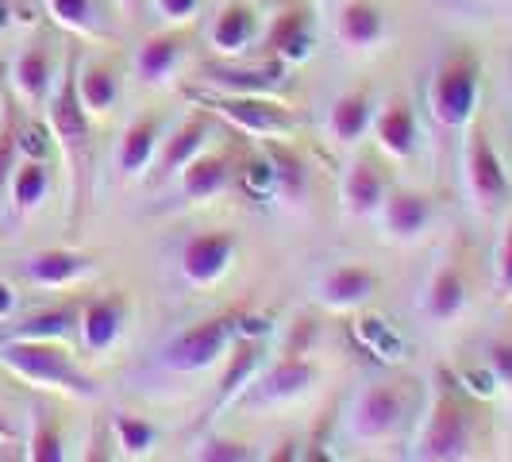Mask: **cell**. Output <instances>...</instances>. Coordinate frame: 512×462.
<instances>
[{"instance_id": "obj_18", "label": "cell", "mask_w": 512, "mask_h": 462, "mask_svg": "<svg viewBox=\"0 0 512 462\" xmlns=\"http://www.w3.org/2000/svg\"><path fill=\"white\" fill-rule=\"evenodd\" d=\"M255 35H258V12L251 4H243V0H228V4L216 12L212 27H208L212 47H216V54H224V58L243 54L255 43Z\"/></svg>"}, {"instance_id": "obj_38", "label": "cell", "mask_w": 512, "mask_h": 462, "mask_svg": "<svg viewBox=\"0 0 512 462\" xmlns=\"http://www.w3.org/2000/svg\"><path fill=\"white\" fill-rule=\"evenodd\" d=\"M197 459L201 462H247L251 451H247L243 443H235V439H208V443H201Z\"/></svg>"}, {"instance_id": "obj_46", "label": "cell", "mask_w": 512, "mask_h": 462, "mask_svg": "<svg viewBox=\"0 0 512 462\" xmlns=\"http://www.w3.org/2000/svg\"><path fill=\"white\" fill-rule=\"evenodd\" d=\"M120 4H124V8H135V4H139V0H120Z\"/></svg>"}, {"instance_id": "obj_44", "label": "cell", "mask_w": 512, "mask_h": 462, "mask_svg": "<svg viewBox=\"0 0 512 462\" xmlns=\"http://www.w3.org/2000/svg\"><path fill=\"white\" fill-rule=\"evenodd\" d=\"M462 378L470 382V393H478V397H489V393H493V385H497V378L489 374V366L482 370V374H478V370H466Z\"/></svg>"}, {"instance_id": "obj_9", "label": "cell", "mask_w": 512, "mask_h": 462, "mask_svg": "<svg viewBox=\"0 0 512 462\" xmlns=\"http://www.w3.org/2000/svg\"><path fill=\"white\" fill-rule=\"evenodd\" d=\"M235 255H239V235L235 231H201L181 247V274L189 285H212L228 274Z\"/></svg>"}, {"instance_id": "obj_25", "label": "cell", "mask_w": 512, "mask_h": 462, "mask_svg": "<svg viewBox=\"0 0 512 462\" xmlns=\"http://www.w3.org/2000/svg\"><path fill=\"white\" fill-rule=\"evenodd\" d=\"M385 193H389L385 174L370 158H359V162L347 170V178H343V205H347V212H355V216L382 212Z\"/></svg>"}, {"instance_id": "obj_8", "label": "cell", "mask_w": 512, "mask_h": 462, "mask_svg": "<svg viewBox=\"0 0 512 462\" xmlns=\"http://www.w3.org/2000/svg\"><path fill=\"white\" fill-rule=\"evenodd\" d=\"M405 416H409V393L401 385H366L351 409V436L362 443H382L405 424Z\"/></svg>"}, {"instance_id": "obj_30", "label": "cell", "mask_w": 512, "mask_h": 462, "mask_svg": "<svg viewBox=\"0 0 512 462\" xmlns=\"http://www.w3.org/2000/svg\"><path fill=\"white\" fill-rule=\"evenodd\" d=\"M47 189H51V170H47V162L43 158H27L16 166V174H12V201L16 208H39L47 201Z\"/></svg>"}, {"instance_id": "obj_33", "label": "cell", "mask_w": 512, "mask_h": 462, "mask_svg": "<svg viewBox=\"0 0 512 462\" xmlns=\"http://www.w3.org/2000/svg\"><path fill=\"white\" fill-rule=\"evenodd\" d=\"M355 335H359L362 347L374 351L378 359H397L401 355V335L393 332L385 320H378V316H362L359 324H355Z\"/></svg>"}, {"instance_id": "obj_5", "label": "cell", "mask_w": 512, "mask_h": 462, "mask_svg": "<svg viewBox=\"0 0 512 462\" xmlns=\"http://www.w3.org/2000/svg\"><path fill=\"white\" fill-rule=\"evenodd\" d=\"M212 116H220L228 128L243 131L251 139H289L301 128V116L274 97H228V93H205L201 97Z\"/></svg>"}, {"instance_id": "obj_24", "label": "cell", "mask_w": 512, "mask_h": 462, "mask_svg": "<svg viewBox=\"0 0 512 462\" xmlns=\"http://www.w3.org/2000/svg\"><path fill=\"white\" fill-rule=\"evenodd\" d=\"M385 39V12L374 0H347L339 12V43L351 51H370Z\"/></svg>"}, {"instance_id": "obj_41", "label": "cell", "mask_w": 512, "mask_h": 462, "mask_svg": "<svg viewBox=\"0 0 512 462\" xmlns=\"http://www.w3.org/2000/svg\"><path fill=\"white\" fill-rule=\"evenodd\" d=\"M497 293L512 297V224L501 235V247H497Z\"/></svg>"}, {"instance_id": "obj_17", "label": "cell", "mask_w": 512, "mask_h": 462, "mask_svg": "<svg viewBox=\"0 0 512 462\" xmlns=\"http://www.w3.org/2000/svg\"><path fill=\"white\" fill-rule=\"evenodd\" d=\"M262 351H266L262 335H235L231 355H228V370H224L220 389H216V405H220V409L231 405L235 397H243V393L251 389V382L262 374Z\"/></svg>"}, {"instance_id": "obj_6", "label": "cell", "mask_w": 512, "mask_h": 462, "mask_svg": "<svg viewBox=\"0 0 512 462\" xmlns=\"http://www.w3.org/2000/svg\"><path fill=\"white\" fill-rule=\"evenodd\" d=\"M235 335H239V316L235 312L201 320V324L178 332L162 347V362L170 370H178V374H197V370H205V366H212L216 359L228 355Z\"/></svg>"}, {"instance_id": "obj_3", "label": "cell", "mask_w": 512, "mask_h": 462, "mask_svg": "<svg viewBox=\"0 0 512 462\" xmlns=\"http://www.w3.org/2000/svg\"><path fill=\"white\" fill-rule=\"evenodd\" d=\"M478 89H482V66L470 51H455L439 62L428 89V108L439 128L459 131L474 124L478 112Z\"/></svg>"}, {"instance_id": "obj_43", "label": "cell", "mask_w": 512, "mask_h": 462, "mask_svg": "<svg viewBox=\"0 0 512 462\" xmlns=\"http://www.w3.org/2000/svg\"><path fill=\"white\" fill-rule=\"evenodd\" d=\"M20 151H24L27 158H43V162H47V154H51L47 131H43V128H27L24 135H20Z\"/></svg>"}, {"instance_id": "obj_20", "label": "cell", "mask_w": 512, "mask_h": 462, "mask_svg": "<svg viewBox=\"0 0 512 462\" xmlns=\"http://www.w3.org/2000/svg\"><path fill=\"white\" fill-rule=\"evenodd\" d=\"M162 143V131H158V116H135L124 135H120V147H116V166L124 178H139L154 166V154Z\"/></svg>"}, {"instance_id": "obj_11", "label": "cell", "mask_w": 512, "mask_h": 462, "mask_svg": "<svg viewBox=\"0 0 512 462\" xmlns=\"http://www.w3.org/2000/svg\"><path fill=\"white\" fill-rule=\"evenodd\" d=\"M370 131H374L378 151L385 158H393V162H405L420 147V124H416V112H412V104L405 97H393L389 104H382V112L374 116Z\"/></svg>"}, {"instance_id": "obj_22", "label": "cell", "mask_w": 512, "mask_h": 462, "mask_svg": "<svg viewBox=\"0 0 512 462\" xmlns=\"http://www.w3.org/2000/svg\"><path fill=\"white\" fill-rule=\"evenodd\" d=\"M382 220L389 235L416 239L420 231L432 224V201L424 193H412V189H389L382 201Z\"/></svg>"}, {"instance_id": "obj_7", "label": "cell", "mask_w": 512, "mask_h": 462, "mask_svg": "<svg viewBox=\"0 0 512 462\" xmlns=\"http://www.w3.org/2000/svg\"><path fill=\"white\" fill-rule=\"evenodd\" d=\"M462 174H466V189L478 208H497L509 197V170L501 162V154L489 139L486 124H474L466 135V151H462Z\"/></svg>"}, {"instance_id": "obj_29", "label": "cell", "mask_w": 512, "mask_h": 462, "mask_svg": "<svg viewBox=\"0 0 512 462\" xmlns=\"http://www.w3.org/2000/svg\"><path fill=\"white\" fill-rule=\"evenodd\" d=\"M16 89L27 104H43L51 97L54 89V66H51V54L43 47H31L16 58Z\"/></svg>"}, {"instance_id": "obj_31", "label": "cell", "mask_w": 512, "mask_h": 462, "mask_svg": "<svg viewBox=\"0 0 512 462\" xmlns=\"http://www.w3.org/2000/svg\"><path fill=\"white\" fill-rule=\"evenodd\" d=\"M112 428H116V443H120V451H124L128 459H143V455H151V451H154L158 428H154L147 416H135V412H116Z\"/></svg>"}, {"instance_id": "obj_45", "label": "cell", "mask_w": 512, "mask_h": 462, "mask_svg": "<svg viewBox=\"0 0 512 462\" xmlns=\"http://www.w3.org/2000/svg\"><path fill=\"white\" fill-rule=\"evenodd\" d=\"M12 308H16V293H12V285L8 282H0V320H8Z\"/></svg>"}, {"instance_id": "obj_19", "label": "cell", "mask_w": 512, "mask_h": 462, "mask_svg": "<svg viewBox=\"0 0 512 462\" xmlns=\"http://www.w3.org/2000/svg\"><path fill=\"white\" fill-rule=\"evenodd\" d=\"M24 274L35 285L62 289V285H74L81 278H89L93 274V258L81 255V251H70V247H51V251H39V255L27 258Z\"/></svg>"}, {"instance_id": "obj_27", "label": "cell", "mask_w": 512, "mask_h": 462, "mask_svg": "<svg viewBox=\"0 0 512 462\" xmlns=\"http://www.w3.org/2000/svg\"><path fill=\"white\" fill-rule=\"evenodd\" d=\"M466 305V278L455 262H443L424 289V312L432 320H455Z\"/></svg>"}, {"instance_id": "obj_16", "label": "cell", "mask_w": 512, "mask_h": 462, "mask_svg": "<svg viewBox=\"0 0 512 462\" xmlns=\"http://www.w3.org/2000/svg\"><path fill=\"white\" fill-rule=\"evenodd\" d=\"M235 178V158L224 151H201L178 174V189L185 201H212Z\"/></svg>"}, {"instance_id": "obj_37", "label": "cell", "mask_w": 512, "mask_h": 462, "mask_svg": "<svg viewBox=\"0 0 512 462\" xmlns=\"http://www.w3.org/2000/svg\"><path fill=\"white\" fill-rule=\"evenodd\" d=\"M31 459L35 462H62L66 459V451H62V432H58V424L47 420V416L35 424V436H31Z\"/></svg>"}, {"instance_id": "obj_35", "label": "cell", "mask_w": 512, "mask_h": 462, "mask_svg": "<svg viewBox=\"0 0 512 462\" xmlns=\"http://www.w3.org/2000/svg\"><path fill=\"white\" fill-rule=\"evenodd\" d=\"M270 162H274V170H278V189H282L285 197H305V189H308L305 162H301L297 154H289L285 147H274V151H270Z\"/></svg>"}, {"instance_id": "obj_42", "label": "cell", "mask_w": 512, "mask_h": 462, "mask_svg": "<svg viewBox=\"0 0 512 462\" xmlns=\"http://www.w3.org/2000/svg\"><path fill=\"white\" fill-rule=\"evenodd\" d=\"M154 8H158V16H166L170 24H185V20L197 16L201 0H154Z\"/></svg>"}, {"instance_id": "obj_23", "label": "cell", "mask_w": 512, "mask_h": 462, "mask_svg": "<svg viewBox=\"0 0 512 462\" xmlns=\"http://www.w3.org/2000/svg\"><path fill=\"white\" fill-rule=\"evenodd\" d=\"M374 124V101H370V89H351L332 104L328 112V135H332L339 147H355L362 135Z\"/></svg>"}, {"instance_id": "obj_14", "label": "cell", "mask_w": 512, "mask_h": 462, "mask_svg": "<svg viewBox=\"0 0 512 462\" xmlns=\"http://www.w3.org/2000/svg\"><path fill=\"white\" fill-rule=\"evenodd\" d=\"M312 385H316V366H312L305 355H285V359L274 362L266 374H258L251 397L262 401V405H278V401H297V397H305Z\"/></svg>"}, {"instance_id": "obj_40", "label": "cell", "mask_w": 512, "mask_h": 462, "mask_svg": "<svg viewBox=\"0 0 512 462\" xmlns=\"http://www.w3.org/2000/svg\"><path fill=\"white\" fill-rule=\"evenodd\" d=\"M16 154H20V131L4 124V131H0V193L8 189V181L16 174Z\"/></svg>"}, {"instance_id": "obj_13", "label": "cell", "mask_w": 512, "mask_h": 462, "mask_svg": "<svg viewBox=\"0 0 512 462\" xmlns=\"http://www.w3.org/2000/svg\"><path fill=\"white\" fill-rule=\"evenodd\" d=\"M124 324H128V301L120 293H104V297H93L89 305L77 312V328H81V343L85 351H108L120 335H124Z\"/></svg>"}, {"instance_id": "obj_15", "label": "cell", "mask_w": 512, "mask_h": 462, "mask_svg": "<svg viewBox=\"0 0 512 462\" xmlns=\"http://www.w3.org/2000/svg\"><path fill=\"white\" fill-rule=\"evenodd\" d=\"M378 289V274L362 262H347V266H335L328 270V278L316 285V301L335 312H351V308L366 305Z\"/></svg>"}, {"instance_id": "obj_10", "label": "cell", "mask_w": 512, "mask_h": 462, "mask_svg": "<svg viewBox=\"0 0 512 462\" xmlns=\"http://www.w3.org/2000/svg\"><path fill=\"white\" fill-rule=\"evenodd\" d=\"M266 58L278 66H297L312 54V12L308 4H293L282 16H274V24L266 31Z\"/></svg>"}, {"instance_id": "obj_1", "label": "cell", "mask_w": 512, "mask_h": 462, "mask_svg": "<svg viewBox=\"0 0 512 462\" xmlns=\"http://www.w3.org/2000/svg\"><path fill=\"white\" fill-rule=\"evenodd\" d=\"M0 362L24 382L43 389H62L74 397H97V382L81 374L58 339H0Z\"/></svg>"}, {"instance_id": "obj_4", "label": "cell", "mask_w": 512, "mask_h": 462, "mask_svg": "<svg viewBox=\"0 0 512 462\" xmlns=\"http://www.w3.org/2000/svg\"><path fill=\"white\" fill-rule=\"evenodd\" d=\"M51 131L58 139V147L66 154V166L74 174V201L81 197V178H85V166H89V139H93V128H89V112L77 97V54H70L66 62V74L58 81L51 97Z\"/></svg>"}, {"instance_id": "obj_2", "label": "cell", "mask_w": 512, "mask_h": 462, "mask_svg": "<svg viewBox=\"0 0 512 462\" xmlns=\"http://www.w3.org/2000/svg\"><path fill=\"white\" fill-rule=\"evenodd\" d=\"M470 443H474V424L470 412L459 401L455 385H436L428 412H424V428L412 439V459L424 462H459L470 459Z\"/></svg>"}, {"instance_id": "obj_39", "label": "cell", "mask_w": 512, "mask_h": 462, "mask_svg": "<svg viewBox=\"0 0 512 462\" xmlns=\"http://www.w3.org/2000/svg\"><path fill=\"white\" fill-rule=\"evenodd\" d=\"M486 366L497 385H512V339H493L486 347Z\"/></svg>"}, {"instance_id": "obj_36", "label": "cell", "mask_w": 512, "mask_h": 462, "mask_svg": "<svg viewBox=\"0 0 512 462\" xmlns=\"http://www.w3.org/2000/svg\"><path fill=\"white\" fill-rule=\"evenodd\" d=\"M239 181H243V189L251 193V197H266V193H274L278 189V170H274V162H270V154H262V158H255V162H247L243 166V174H239Z\"/></svg>"}, {"instance_id": "obj_21", "label": "cell", "mask_w": 512, "mask_h": 462, "mask_svg": "<svg viewBox=\"0 0 512 462\" xmlns=\"http://www.w3.org/2000/svg\"><path fill=\"white\" fill-rule=\"evenodd\" d=\"M208 128H212L208 116H189V120H185V124L158 147V154H154V174H158V178H174V174H181L197 154L205 151Z\"/></svg>"}, {"instance_id": "obj_32", "label": "cell", "mask_w": 512, "mask_h": 462, "mask_svg": "<svg viewBox=\"0 0 512 462\" xmlns=\"http://www.w3.org/2000/svg\"><path fill=\"white\" fill-rule=\"evenodd\" d=\"M77 328V308H47L39 316L24 320L20 328H12L8 339H62Z\"/></svg>"}, {"instance_id": "obj_26", "label": "cell", "mask_w": 512, "mask_h": 462, "mask_svg": "<svg viewBox=\"0 0 512 462\" xmlns=\"http://www.w3.org/2000/svg\"><path fill=\"white\" fill-rule=\"evenodd\" d=\"M181 54H185V35L181 31H158L151 39H143V47L135 54V70L147 85H162L174 74Z\"/></svg>"}, {"instance_id": "obj_28", "label": "cell", "mask_w": 512, "mask_h": 462, "mask_svg": "<svg viewBox=\"0 0 512 462\" xmlns=\"http://www.w3.org/2000/svg\"><path fill=\"white\" fill-rule=\"evenodd\" d=\"M77 97H81L89 116H108L120 104V74H116V66H108V62L85 66L77 74Z\"/></svg>"}, {"instance_id": "obj_12", "label": "cell", "mask_w": 512, "mask_h": 462, "mask_svg": "<svg viewBox=\"0 0 512 462\" xmlns=\"http://www.w3.org/2000/svg\"><path fill=\"white\" fill-rule=\"evenodd\" d=\"M201 81L212 93H228V97H270L274 89H282L285 66L270 62V66H258V70H239L231 62H212L201 70Z\"/></svg>"}, {"instance_id": "obj_34", "label": "cell", "mask_w": 512, "mask_h": 462, "mask_svg": "<svg viewBox=\"0 0 512 462\" xmlns=\"http://www.w3.org/2000/svg\"><path fill=\"white\" fill-rule=\"evenodd\" d=\"M47 4H51V16L62 27H70V31L85 35V39L97 35V8H93V0H47Z\"/></svg>"}]
</instances>
